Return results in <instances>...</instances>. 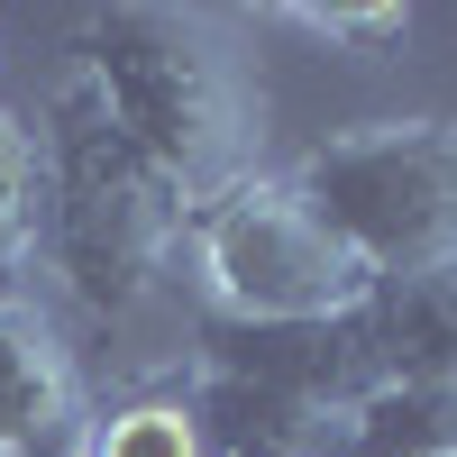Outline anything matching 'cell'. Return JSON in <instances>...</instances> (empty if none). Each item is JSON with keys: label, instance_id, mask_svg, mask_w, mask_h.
Instances as JSON below:
<instances>
[{"label": "cell", "instance_id": "obj_1", "mask_svg": "<svg viewBox=\"0 0 457 457\" xmlns=\"http://www.w3.org/2000/svg\"><path fill=\"white\" fill-rule=\"evenodd\" d=\"M73 64L101 83L110 120L183 193V211H202L228 183L256 174L265 92H256L247 46H238V19L174 10V0H120V10L83 19Z\"/></svg>", "mask_w": 457, "mask_h": 457}, {"label": "cell", "instance_id": "obj_2", "mask_svg": "<svg viewBox=\"0 0 457 457\" xmlns=\"http://www.w3.org/2000/svg\"><path fill=\"white\" fill-rule=\"evenodd\" d=\"M46 275L92 320H137L183 256V193L129 146L110 101L83 64H64L46 101Z\"/></svg>", "mask_w": 457, "mask_h": 457}, {"label": "cell", "instance_id": "obj_3", "mask_svg": "<svg viewBox=\"0 0 457 457\" xmlns=\"http://www.w3.org/2000/svg\"><path fill=\"white\" fill-rule=\"evenodd\" d=\"M284 183L366 265V284H403V275L457 265V120L338 129L302 165H284Z\"/></svg>", "mask_w": 457, "mask_h": 457}, {"label": "cell", "instance_id": "obj_4", "mask_svg": "<svg viewBox=\"0 0 457 457\" xmlns=\"http://www.w3.org/2000/svg\"><path fill=\"white\" fill-rule=\"evenodd\" d=\"M183 256H193V275H202V312L247 320V329L348 320L375 293L366 265L302 211V193L284 174H265V165L183 220Z\"/></svg>", "mask_w": 457, "mask_h": 457}, {"label": "cell", "instance_id": "obj_5", "mask_svg": "<svg viewBox=\"0 0 457 457\" xmlns=\"http://www.w3.org/2000/svg\"><path fill=\"white\" fill-rule=\"evenodd\" d=\"M193 366L247 375V385L284 394V403H302V411H320L329 430H338V411H348L366 385H385L375 357H366L357 312H348V320H302V329H247V320L202 312V320H193Z\"/></svg>", "mask_w": 457, "mask_h": 457}, {"label": "cell", "instance_id": "obj_6", "mask_svg": "<svg viewBox=\"0 0 457 457\" xmlns=\"http://www.w3.org/2000/svg\"><path fill=\"white\" fill-rule=\"evenodd\" d=\"M83 439V375L46 302H0V448L10 457H73Z\"/></svg>", "mask_w": 457, "mask_h": 457}, {"label": "cell", "instance_id": "obj_7", "mask_svg": "<svg viewBox=\"0 0 457 457\" xmlns=\"http://www.w3.org/2000/svg\"><path fill=\"white\" fill-rule=\"evenodd\" d=\"M357 329H366L375 375H394V385H457V265L375 284L357 302Z\"/></svg>", "mask_w": 457, "mask_h": 457}, {"label": "cell", "instance_id": "obj_8", "mask_svg": "<svg viewBox=\"0 0 457 457\" xmlns=\"http://www.w3.org/2000/svg\"><path fill=\"white\" fill-rule=\"evenodd\" d=\"M183 411H193V430H202V457H329L320 411L265 394L247 375H220V366L183 375Z\"/></svg>", "mask_w": 457, "mask_h": 457}, {"label": "cell", "instance_id": "obj_9", "mask_svg": "<svg viewBox=\"0 0 457 457\" xmlns=\"http://www.w3.org/2000/svg\"><path fill=\"white\" fill-rule=\"evenodd\" d=\"M329 457H457V385H366L338 411Z\"/></svg>", "mask_w": 457, "mask_h": 457}, {"label": "cell", "instance_id": "obj_10", "mask_svg": "<svg viewBox=\"0 0 457 457\" xmlns=\"http://www.w3.org/2000/svg\"><path fill=\"white\" fill-rule=\"evenodd\" d=\"M46 275V146L19 110H0V302H37Z\"/></svg>", "mask_w": 457, "mask_h": 457}, {"label": "cell", "instance_id": "obj_11", "mask_svg": "<svg viewBox=\"0 0 457 457\" xmlns=\"http://www.w3.org/2000/svg\"><path fill=\"white\" fill-rule=\"evenodd\" d=\"M73 457H202V430L183 411V394H137V403L92 411Z\"/></svg>", "mask_w": 457, "mask_h": 457}, {"label": "cell", "instance_id": "obj_12", "mask_svg": "<svg viewBox=\"0 0 457 457\" xmlns=\"http://www.w3.org/2000/svg\"><path fill=\"white\" fill-rule=\"evenodd\" d=\"M256 19L312 37V46H338V55H385V46L411 37L403 0H275V10H256Z\"/></svg>", "mask_w": 457, "mask_h": 457}, {"label": "cell", "instance_id": "obj_13", "mask_svg": "<svg viewBox=\"0 0 457 457\" xmlns=\"http://www.w3.org/2000/svg\"><path fill=\"white\" fill-rule=\"evenodd\" d=\"M0 457H10V448H0Z\"/></svg>", "mask_w": 457, "mask_h": 457}]
</instances>
